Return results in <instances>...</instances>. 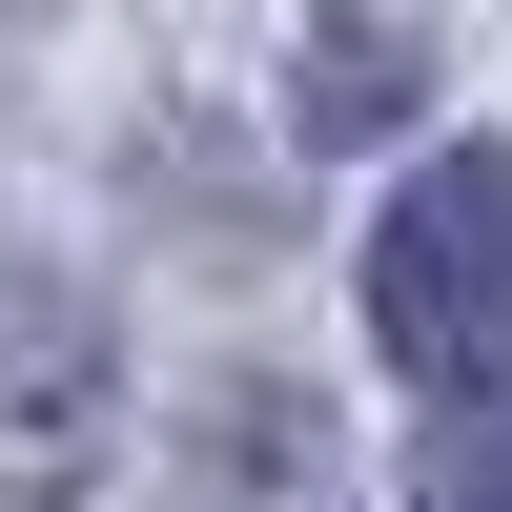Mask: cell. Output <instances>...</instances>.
Wrapping results in <instances>:
<instances>
[{
    "instance_id": "cell-1",
    "label": "cell",
    "mask_w": 512,
    "mask_h": 512,
    "mask_svg": "<svg viewBox=\"0 0 512 512\" xmlns=\"http://www.w3.org/2000/svg\"><path fill=\"white\" fill-rule=\"evenodd\" d=\"M369 349L410 390H512V144H431L369 226Z\"/></svg>"
},
{
    "instance_id": "cell-2",
    "label": "cell",
    "mask_w": 512,
    "mask_h": 512,
    "mask_svg": "<svg viewBox=\"0 0 512 512\" xmlns=\"http://www.w3.org/2000/svg\"><path fill=\"white\" fill-rule=\"evenodd\" d=\"M390 103H410V41H390V21H328V41H308V123L349 144V123H390Z\"/></svg>"
},
{
    "instance_id": "cell-3",
    "label": "cell",
    "mask_w": 512,
    "mask_h": 512,
    "mask_svg": "<svg viewBox=\"0 0 512 512\" xmlns=\"http://www.w3.org/2000/svg\"><path fill=\"white\" fill-rule=\"evenodd\" d=\"M410 512H512V431H451V451H431V492H410Z\"/></svg>"
}]
</instances>
